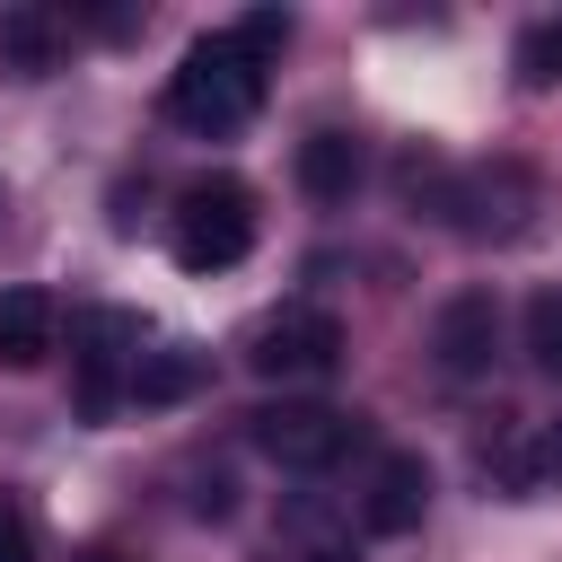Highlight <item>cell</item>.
<instances>
[{
    "instance_id": "obj_1",
    "label": "cell",
    "mask_w": 562,
    "mask_h": 562,
    "mask_svg": "<svg viewBox=\"0 0 562 562\" xmlns=\"http://www.w3.org/2000/svg\"><path fill=\"white\" fill-rule=\"evenodd\" d=\"M255 105H263V61H255L237 35H193L184 61L167 70V114H176L184 132H202V140L246 132Z\"/></svg>"
},
{
    "instance_id": "obj_2",
    "label": "cell",
    "mask_w": 562,
    "mask_h": 562,
    "mask_svg": "<svg viewBox=\"0 0 562 562\" xmlns=\"http://www.w3.org/2000/svg\"><path fill=\"white\" fill-rule=\"evenodd\" d=\"M255 246V193L237 176H193L176 193V263L184 272H228Z\"/></svg>"
},
{
    "instance_id": "obj_3",
    "label": "cell",
    "mask_w": 562,
    "mask_h": 562,
    "mask_svg": "<svg viewBox=\"0 0 562 562\" xmlns=\"http://www.w3.org/2000/svg\"><path fill=\"white\" fill-rule=\"evenodd\" d=\"M246 422H255V448L272 465H290V474H325V465H342L360 448V422L334 413V404H263Z\"/></svg>"
},
{
    "instance_id": "obj_4",
    "label": "cell",
    "mask_w": 562,
    "mask_h": 562,
    "mask_svg": "<svg viewBox=\"0 0 562 562\" xmlns=\"http://www.w3.org/2000/svg\"><path fill=\"white\" fill-rule=\"evenodd\" d=\"M527 211H536V176H527L518 158L465 167V176H448V193H439V220L465 228V237H518Z\"/></svg>"
},
{
    "instance_id": "obj_5",
    "label": "cell",
    "mask_w": 562,
    "mask_h": 562,
    "mask_svg": "<svg viewBox=\"0 0 562 562\" xmlns=\"http://www.w3.org/2000/svg\"><path fill=\"white\" fill-rule=\"evenodd\" d=\"M342 360V316L334 307H272L246 334V369L255 378H325Z\"/></svg>"
},
{
    "instance_id": "obj_6",
    "label": "cell",
    "mask_w": 562,
    "mask_h": 562,
    "mask_svg": "<svg viewBox=\"0 0 562 562\" xmlns=\"http://www.w3.org/2000/svg\"><path fill=\"white\" fill-rule=\"evenodd\" d=\"M70 342H79V413L97 422V413H114V395H123V378L140 360V325L114 316V307H88L70 325Z\"/></svg>"
},
{
    "instance_id": "obj_7",
    "label": "cell",
    "mask_w": 562,
    "mask_h": 562,
    "mask_svg": "<svg viewBox=\"0 0 562 562\" xmlns=\"http://www.w3.org/2000/svg\"><path fill=\"white\" fill-rule=\"evenodd\" d=\"M430 351H439L448 378H483V369L501 360V299H492V290H457V299H439V316H430Z\"/></svg>"
},
{
    "instance_id": "obj_8",
    "label": "cell",
    "mask_w": 562,
    "mask_h": 562,
    "mask_svg": "<svg viewBox=\"0 0 562 562\" xmlns=\"http://www.w3.org/2000/svg\"><path fill=\"white\" fill-rule=\"evenodd\" d=\"M422 509H430V465L413 448H386L378 474H369V492H360V527L369 536H413Z\"/></svg>"
},
{
    "instance_id": "obj_9",
    "label": "cell",
    "mask_w": 562,
    "mask_h": 562,
    "mask_svg": "<svg viewBox=\"0 0 562 562\" xmlns=\"http://www.w3.org/2000/svg\"><path fill=\"white\" fill-rule=\"evenodd\" d=\"M61 342L53 290H0V369H44Z\"/></svg>"
},
{
    "instance_id": "obj_10",
    "label": "cell",
    "mask_w": 562,
    "mask_h": 562,
    "mask_svg": "<svg viewBox=\"0 0 562 562\" xmlns=\"http://www.w3.org/2000/svg\"><path fill=\"white\" fill-rule=\"evenodd\" d=\"M483 465L501 474V492H509V501H536V492H562V422H536V430H518V439H501V448H492Z\"/></svg>"
},
{
    "instance_id": "obj_11",
    "label": "cell",
    "mask_w": 562,
    "mask_h": 562,
    "mask_svg": "<svg viewBox=\"0 0 562 562\" xmlns=\"http://www.w3.org/2000/svg\"><path fill=\"white\" fill-rule=\"evenodd\" d=\"M53 61H61V9L44 0L0 9V79H44Z\"/></svg>"
},
{
    "instance_id": "obj_12",
    "label": "cell",
    "mask_w": 562,
    "mask_h": 562,
    "mask_svg": "<svg viewBox=\"0 0 562 562\" xmlns=\"http://www.w3.org/2000/svg\"><path fill=\"white\" fill-rule=\"evenodd\" d=\"M360 184V140L342 132V123H316L307 140H299V193H316V202H342Z\"/></svg>"
},
{
    "instance_id": "obj_13",
    "label": "cell",
    "mask_w": 562,
    "mask_h": 562,
    "mask_svg": "<svg viewBox=\"0 0 562 562\" xmlns=\"http://www.w3.org/2000/svg\"><path fill=\"white\" fill-rule=\"evenodd\" d=\"M193 386H202V351H184V342L140 351V360H132V378H123V395H132V404H184Z\"/></svg>"
},
{
    "instance_id": "obj_14",
    "label": "cell",
    "mask_w": 562,
    "mask_h": 562,
    "mask_svg": "<svg viewBox=\"0 0 562 562\" xmlns=\"http://www.w3.org/2000/svg\"><path fill=\"white\" fill-rule=\"evenodd\" d=\"M509 61H518V88H562V18H536Z\"/></svg>"
},
{
    "instance_id": "obj_15",
    "label": "cell",
    "mask_w": 562,
    "mask_h": 562,
    "mask_svg": "<svg viewBox=\"0 0 562 562\" xmlns=\"http://www.w3.org/2000/svg\"><path fill=\"white\" fill-rule=\"evenodd\" d=\"M527 360H536L544 378H562V281H544V290L527 299Z\"/></svg>"
},
{
    "instance_id": "obj_16",
    "label": "cell",
    "mask_w": 562,
    "mask_h": 562,
    "mask_svg": "<svg viewBox=\"0 0 562 562\" xmlns=\"http://www.w3.org/2000/svg\"><path fill=\"white\" fill-rule=\"evenodd\" d=\"M228 35H237V44H246V53H255V61H272V53H281V44H290V18H281V9H255V18H237V26H228Z\"/></svg>"
},
{
    "instance_id": "obj_17",
    "label": "cell",
    "mask_w": 562,
    "mask_h": 562,
    "mask_svg": "<svg viewBox=\"0 0 562 562\" xmlns=\"http://www.w3.org/2000/svg\"><path fill=\"white\" fill-rule=\"evenodd\" d=\"M0 562H35V518L0 492Z\"/></svg>"
},
{
    "instance_id": "obj_18",
    "label": "cell",
    "mask_w": 562,
    "mask_h": 562,
    "mask_svg": "<svg viewBox=\"0 0 562 562\" xmlns=\"http://www.w3.org/2000/svg\"><path fill=\"white\" fill-rule=\"evenodd\" d=\"M79 562H123V553H79Z\"/></svg>"
}]
</instances>
